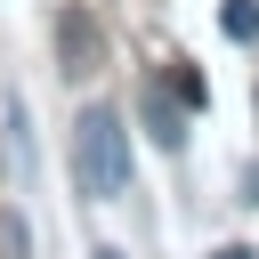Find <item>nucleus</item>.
<instances>
[{
	"instance_id": "1",
	"label": "nucleus",
	"mask_w": 259,
	"mask_h": 259,
	"mask_svg": "<svg viewBox=\"0 0 259 259\" xmlns=\"http://www.w3.org/2000/svg\"><path fill=\"white\" fill-rule=\"evenodd\" d=\"M73 178L89 202H121L130 194V130L113 105H81L73 121Z\"/></svg>"
},
{
	"instance_id": "2",
	"label": "nucleus",
	"mask_w": 259,
	"mask_h": 259,
	"mask_svg": "<svg viewBox=\"0 0 259 259\" xmlns=\"http://www.w3.org/2000/svg\"><path fill=\"white\" fill-rule=\"evenodd\" d=\"M57 57H65V73H97V24H89L81 8L57 16Z\"/></svg>"
},
{
	"instance_id": "3",
	"label": "nucleus",
	"mask_w": 259,
	"mask_h": 259,
	"mask_svg": "<svg viewBox=\"0 0 259 259\" xmlns=\"http://www.w3.org/2000/svg\"><path fill=\"white\" fill-rule=\"evenodd\" d=\"M138 113H146V130H154V146H162V154H178V146H186V113H178L162 89H146V97H138Z\"/></svg>"
},
{
	"instance_id": "4",
	"label": "nucleus",
	"mask_w": 259,
	"mask_h": 259,
	"mask_svg": "<svg viewBox=\"0 0 259 259\" xmlns=\"http://www.w3.org/2000/svg\"><path fill=\"white\" fill-rule=\"evenodd\" d=\"M219 24H227V40H259V0H227Z\"/></svg>"
},
{
	"instance_id": "5",
	"label": "nucleus",
	"mask_w": 259,
	"mask_h": 259,
	"mask_svg": "<svg viewBox=\"0 0 259 259\" xmlns=\"http://www.w3.org/2000/svg\"><path fill=\"white\" fill-rule=\"evenodd\" d=\"M178 97H186V105H194V113H202V105H210V81H202V73H194V65H178Z\"/></svg>"
},
{
	"instance_id": "6",
	"label": "nucleus",
	"mask_w": 259,
	"mask_h": 259,
	"mask_svg": "<svg viewBox=\"0 0 259 259\" xmlns=\"http://www.w3.org/2000/svg\"><path fill=\"white\" fill-rule=\"evenodd\" d=\"M219 259H251V251H243V243H227V251H219Z\"/></svg>"
},
{
	"instance_id": "7",
	"label": "nucleus",
	"mask_w": 259,
	"mask_h": 259,
	"mask_svg": "<svg viewBox=\"0 0 259 259\" xmlns=\"http://www.w3.org/2000/svg\"><path fill=\"white\" fill-rule=\"evenodd\" d=\"M89 259H121V251H113V243H97V251H89Z\"/></svg>"
}]
</instances>
